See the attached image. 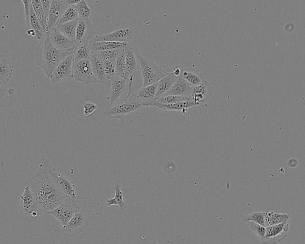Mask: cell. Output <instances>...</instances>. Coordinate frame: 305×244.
<instances>
[{
	"label": "cell",
	"instance_id": "ba28073f",
	"mask_svg": "<svg viewBox=\"0 0 305 244\" xmlns=\"http://www.w3.org/2000/svg\"><path fill=\"white\" fill-rule=\"evenodd\" d=\"M89 226L87 216L83 210L74 215L65 226H62L61 232L67 237L75 238L84 231Z\"/></svg>",
	"mask_w": 305,
	"mask_h": 244
},
{
	"label": "cell",
	"instance_id": "b9f144b4",
	"mask_svg": "<svg viewBox=\"0 0 305 244\" xmlns=\"http://www.w3.org/2000/svg\"><path fill=\"white\" fill-rule=\"evenodd\" d=\"M42 5H43V9L47 17L50 9V5H51L52 0H40Z\"/></svg>",
	"mask_w": 305,
	"mask_h": 244
},
{
	"label": "cell",
	"instance_id": "4dcf8cb0",
	"mask_svg": "<svg viewBox=\"0 0 305 244\" xmlns=\"http://www.w3.org/2000/svg\"><path fill=\"white\" fill-rule=\"evenodd\" d=\"M240 219L242 222L246 223L248 221H253V222L265 225L264 212L260 211L259 210L251 209L240 215Z\"/></svg>",
	"mask_w": 305,
	"mask_h": 244
},
{
	"label": "cell",
	"instance_id": "484cf974",
	"mask_svg": "<svg viewBox=\"0 0 305 244\" xmlns=\"http://www.w3.org/2000/svg\"><path fill=\"white\" fill-rule=\"evenodd\" d=\"M178 78L173 72L168 73L157 83L156 100L164 96L166 92L169 91Z\"/></svg>",
	"mask_w": 305,
	"mask_h": 244
},
{
	"label": "cell",
	"instance_id": "5bb4252c",
	"mask_svg": "<svg viewBox=\"0 0 305 244\" xmlns=\"http://www.w3.org/2000/svg\"><path fill=\"white\" fill-rule=\"evenodd\" d=\"M212 88L211 84L205 80L197 86H193L189 96L196 106H200L211 99Z\"/></svg>",
	"mask_w": 305,
	"mask_h": 244
},
{
	"label": "cell",
	"instance_id": "6da1fadb",
	"mask_svg": "<svg viewBox=\"0 0 305 244\" xmlns=\"http://www.w3.org/2000/svg\"><path fill=\"white\" fill-rule=\"evenodd\" d=\"M53 168L49 159L36 161L30 167L24 183L29 187L34 196L39 216L72 200L63 194L55 183L52 173Z\"/></svg>",
	"mask_w": 305,
	"mask_h": 244
},
{
	"label": "cell",
	"instance_id": "7c38bea8",
	"mask_svg": "<svg viewBox=\"0 0 305 244\" xmlns=\"http://www.w3.org/2000/svg\"><path fill=\"white\" fill-rule=\"evenodd\" d=\"M72 54L67 56L61 61L49 78L53 84H57L72 78Z\"/></svg>",
	"mask_w": 305,
	"mask_h": 244
},
{
	"label": "cell",
	"instance_id": "e0dca14e",
	"mask_svg": "<svg viewBox=\"0 0 305 244\" xmlns=\"http://www.w3.org/2000/svg\"><path fill=\"white\" fill-rule=\"evenodd\" d=\"M94 35V28L91 19H79L75 35L76 43L89 41Z\"/></svg>",
	"mask_w": 305,
	"mask_h": 244
},
{
	"label": "cell",
	"instance_id": "d6a6232c",
	"mask_svg": "<svg viewBox=\"0 0 305 244\" xmlns=\"http://www.w3.org/2000/svg\"><path fill=\"white\" fill-rule=\"evenodd\" d=\"M30 4H31L33 11H34L36 18L40 22L42 26L47 31V16L44 12L40 0H30Z\"/></svg>",
	"mask_w": 305,
	"mask_h": 244
},
{
	"label": "cell",
	"instance_id": "8fae6325",
	"mask_svg": "<svg viewBox=\"0 0 305 244\" xmlns=\"http://www.w3.org/2000/svg\"><path fill=\"white\" fill-rule=\"evenodd\" d=\"M289 224L287 222L266 227L265 237L261 240L264 244L281 243L288 237Z\"/></svg>",
	"mask_w": 305,
	"mask_h": 244
},
{
	"label": "cell",
	"instance_id": "4fadbf2b",
	"mask_svg": "<svg viewBox=\"0 0 305 244\" xmlns=\"http://www.w3.org/2000/svg\"><path fill=\"white\" fill-rule=\"evenodd\" d=\"M52 173L55 183L63 194L71 198L72 200L78 201L76 186L74 182L62 174L58 173L54 167L53 168Z\"/></svg>",
	"mask_w": 305,
	"mask_h": 244
},
{
	"label": "cell",
	"instance_id": "ab89813d",
	"mask_svg": "<svg viewBox=\"0 0 305 244\" xmlns=\"http://www.w3.org/2000/svg\"><path fill=\"white\" fill-rule=\"evenodd\" d=\"M114 61L111 60L103 61L104 67L105 74L108 80H111L115 77V70H114Z\"/></svg>",
	"mask_w": 305,
	"mask_h": 244
},
{
	"label": "cell",
	"instance_id": "ac0fdd59",
	"mask_svg": "<svg viewBox=\"0 0 305 244\" xmlns=\"http://www.w3.org/2000/svg\"><path fill=\"white\" fill-rule=\"evenodd\" d=\"M15 64L7 55H0V88L7 85L12 78Z\"/></svg>",
	"mask_w": 305,
	"mask_h": 244
},
{
	"label": "cell",
	"instance_id": "f1b7e54d",
	"mask_svg": "<svg viewBox=\"0 0 305 244\" xmlns=\"http://www.w3.org/2000/svg\"><path fill=\"white\" fill-rule=\"evenodd\" d=\"M195 106H196L195 103L192 100H189L169 105L156 104L153 106V107L162 109L166 112L181 111L184 114L187 112L189 109L195 107Z\"/></svg>",
	"mask_w": 305,
	"mask_h": 244
},
{
	"label": "cell",
	"instance_id": "2e32d148",
	"mask_svg": "<svg viewBox=\"0 0 305 244\" xmlns=\"http://www.w3.org/2000/svg\"><path fill=\"white\" fill-rule=\"evenodd\" d=\"M50 41L55 48L61 51H67L74 48L76 41L72 40L61 33L56 28L48 31Z\"/></svg>",
	"mask_w": 305,
	"mask_h": 244
},
{
	"label": "cell",
	"instance_id": "44dd1931",
	"mask_svg": "<svg viewBox=\"0 0 305 244\" xmlns=\"http://www.w3.org/2000/svg\"><path fill=\"white\" fill-rule=\"evenodd\" d=\"M92 66V71L95 78L97 80V83L101 84H105L106 86H111V81L106 78L104 67H103V61L99 58L97 57L93 53H91L89 56Z\"/></svg>",
	"mask_w": 305,
	"mask_h": 244
},
{
	"label": "cell",
	"instance_id": "7a4b0ae2",
	"mask_svg": "<svg viewBox=\"0 0 305 244\" xmlns=\"http://www.w3.org/2000/svg\"><path fill=\"white\" fill-rule=\"evenodd\" d=\"M74 49L61 51L53 46L47 32L43 40L39 41L35 51L36 64L50 78L57 66L67 56L72 54Z\"/></svg>",
	"mask_w": 305,
	"mask_h": 244
},
{
	"label": "cell",
	"instance_id": "ee69618b",
	"mask_svg": "<svg viewBox=\"0 0 305 244\" xmlns=\"http://www.w3.org/2000/svg\"><path fill=\"white\" fill-rule=\"evenodd\" d=\"M173 74H174V75H175V76H177L178 77L180 76V74H181V69L180 68H178V67H177V68H175L174 69V71H173Z\"/></svg>",
	"mask_w": 305,
	"mask_h": 244
},
{
	"label": "cell",
	"instance_id": "d590c367",
	"mask_svg": "<svg viewBox=\"0 0 305 244\" xmlns=\"http://www.w3.org/2000/svg\"><path fill=\"white\" fill-rule=\"evenodd\" d=\"M190 99V97L189 96H162L160 98H159L158 99H157L155 103H153V106L156 104H161V105H169L173 104V103H175L180 102H184V101L189 100Z\"/></svg>",
	"mask_w": 305,
	"mask_h": 244
},
{
	"label": "cell",
	"instance_id": "8992f818",
	"mask_svg": "<svg viewBox=\"0 0 305 244\" xmlns=\"http://www.w3.org/2000/svg\"><path fill=\"white\" fill-rule=\"evenodd\" d=\"M83 210L79 201L71 200L60 205L48 213L59 222L62 226H65L74 215L78 212Z\"/></svg>",
	"mask_w": 305,
	"mask_h": 244
},
{
	"label": "cell",
	"instance_id": "e575fe53",
	"mask_svg": "<svg viewBox=\"0 0 305 244\" xmlns=\"http://www.w3.org/2000/svg\"><path fill=\"white\" fill-rule=\"evenodd\" d=\"M76 7L79 19H91L94 8H92L85 0H82L79 4L76 5Z\"/></svg>",
	"mask_w": 305,
	"mask_h": 244
},
{
	"label": "cell",
	"instance_id": "f35d334b",
	"mask_svg": "<svg viewBox=\"0 0 305 244\" xmlns=\"http://www.w3.org/2000/svg\"><path fill=\"white\" fill-rule=\"evenodd\" d=\"M246 225L250 229V231L254 233L256 236L259 238L260 240H262L264 238L266 234V227L261 224L253 222V221H248L246 223Z\"/></svg>",
	"mask_w": 305,
	"mask_h": 244
},
{
	"label": "cell",
	"instance_id": "1f68e13d",
	"mask_svg": "<svg viewBox=\"0 0 305 244\" xmlns=\"http://www.w3.org/2000/svg\"><path fill=\"white\" fill-rule=\"evenodd\" d=\"M78 20H79V18L75 19L74 21L66 22V23L58 24L56 28L66 37L75 41V35H76Z\"/></svg>",
	"mask_w": 305,
	"mask_h": 244
},
{
	"label": "cell",
	"instance_id": "d4e9b609",
	"mask_svg": "<svg viewBox=\"0 0 305 244\" xmlns=\"http://www.w3.org/2000/svg\"><path fill=\"white\" fill-rule=\"evenodd\" d=\"M32 30L35 33V38L40 41L43 40L47 32L42 26L40 22L36 18L34 11H33L31 4H30L29 10V24L27 30Z\"/></svg>",
	"mask_w": 305,
	"mask_h": 244
},
{
	"label": "cell",
	"instance_id": "5b68a950",
	"mask_svg": "<svg viewBox=\"0 0 305 244\" xmlns=\"http://www.w3.org/2000/svg\"><path fill=\"white\" fill-rule=\"evenodd\" d=\"M18 210L21 217L27 222H32L39 216L34 196L29 186H25L24 192L19 196Z\"/></svg>",
	"mask_w": 305,
	"mask_h": 244
},
{
	"label": "cell",
	"instance_id": "30bf717a",
	"mask_svg": "<svg viewBox=\"0 0 305 244\" xmlns=\"http://www.w3.org/2000/svg\"><path fill=\"white\" fill-rule=\"evenodd\" d=\"M134 37V33L133 28L124 27L120 28L109 34L101 36L94 35L89 41H111L128 43L129 42L133 40Z\"/></svg>",
	"mask_w": 305,
	"mask_h": 244
},
{
	"label": "cell",
	"instance_id": "60d3db41",
	"mask_svg": "<svg viewBox=\"0 0 305 244\" xmlns=\"http://www.w3.org/2000/svg\"><path fill=\"white\" fill-rule=\"evenodd\" d=\"M83 114L86 117L91 116L98 109V106L96 103L91 101H86L83 103Z\"/></svg>",
	"mask_w": 305,
	"mask_h": 244
},
{
	"label": "cell",
	"instance_id": "3957f363",
	"mask_svg": "<svg viewBox=\"0 0 305 244\" xmlns=\"http://www.w3.org/2000/svg\"><path fill=\"white\" fill-rule=\"evenodd\" d=\"M128 91L127 94L116 101L112 105H109L103 115L108 119H120L126 115L133 113L141 107L142 105L132 90L133 81H128Z\"/></svg>",
	"mask_w": 305,
	"mask_h": 244
},
{
	"label": "cell",
	"instance_id": "8d00e7d4",
	"mask_svg": "<svg viewBox=\"0 0 305 244\" xmlns=\"http://www.w3.org/2000/svg\"><path fill=\"white\" fill-rule=\"evenodd\" d=\"M78 18H79V16H78L76 5H69L67 6L65 11L61 16L58 24L66 23V22L74 21Z\"/></svg>",
	"mask_w": 305,
	"mask_h": 244
},
{
	"label": "cell",
	"instance_id": "f6af8a7d",
	"mask_svg": "<svg viewBox=\"0 0 305 244\" xmlns=\"http://www.w3.org/2000/svg\"><path fill=\"white\" fill-rule=\"evenodd\" d=\"M85 1L92 8H94V2L96 0H85Z\"/></svg>",
	"mask_w": 305,
	"mask_h": 244
},
{
	"label": "cell",
	"instance_id": "52a82bcc",
	"mask_svg": "<svg viewBox=\"0 0 305 244\" xmlns=\"http://www.w3.org/2000/svg\"><path fill=\"white\" fill-rule=\"evenodd\" d=\"M72 78L85 85L97 83L89 59L73 61Z\"/></svg>",
	"mask_w": 305,
	"mask_h": 244
},
{
	"label": "cell",
	"instance_id": "bcb514c9",
	"mask_svg": "<svg viewBox=\"0 0 305 244\" xmlns=\"http://www.w3.org/2000/svg\"><path fill=\"white\" fill-rule=\"evenodd\" d=\"M58 1H62V2H64V0H58Z\"/></svg>",
	"mask_w": 305,
	"mask_h": 244
},
{
	"label": "cell",
	"instance_id": "74e56055",
	"mask_svg": "<svg viewBox=\"0 0 305 244\" xmlns=\"http://www.w3.org/2000/svg\"><path fill=\"white\" fill-rule=\"evenodd\" d=\"M123 49H119L116 50H105V51H96L92 52L94 53L95 55L97 56V57L100 59L101 60L105 61V60H111V61H115V59L116 58L117 55L121 53L123 50Z\"/></svg>",
	"mask_w": 305,
	"mask_h": 244
},
{
	"label": "cell",
	"instance_id": "9a60e30c",
	"mask_svg": "<svg viewBox=\"0 0 305 244\" xmlns=\"http://www.w3.org/2000/svg\"><path fill=\"white\" fill-rule=\"evenodd\" d=\"M67 6L64 2L52 0L47 17V31L57 27Z\"/></svg>",
	"mask_w": 305,
	"mask_h": 244
},
{
	"label": "cell",
	"instance_id": "603a6c76",
	"mask_svg": "<svg viewBox=\"0 0 305 244\" xmlns=\"http://www.w3.org/2000/svg\"><path fill=\"white\" fill-rule=\"evenodd\" d=\"M192 86L190 85L181 77H179L176 80L174 84L169 89V91L165 93L164 96H189L193 88Z\"/></svg>",
	"mask_w": 305,
	"mask_h": 244
},
{
	"label": "cell",
	"instance_id": "4316f807",
	"mask_svg": "<svg viewBox=\"0 0 305 244\" xmlns=\"http://www.w3.org/2000/svg\"><path fill=\"white\" fill-rule=\"evenodd\" d=\"M92 53L89 41L77 43L72 53L73 61L89 59Z\"/></svg>",
	"mask_w": 305,
	"mask_h": 244
},
{
	"label": "cell",
	"instance_id": "d6986e66",
	"mask_svg": "<svg viewBox=\"0 0 305 244\" xmlns=\"http://www.w3.org/2000/svg\"><path fill=\"white\" fill-rule=\"evenodd\" d=\"M111 81V92L106 99L110 103V105H112L121 99L124 93L127 89V80L125 78L115 76Z\"/></svg>",
	"mask_w": 305,
	"mask_h": 244
},
{
	"label": "cell",
	"instance_id": "cb8c5ba5",
	"mask_svg": "<svg viewBox=\"0 0 305 244\" xmlns=\"http://www.w3.org/2000/svg\"><path fill=\"white\" fill-rule=\"evenodd\" d=\"M180 77L192 86H197L206 80L200 71L194 68L181 69Z\"/></svg>",
	"mask_w": 305,
	"mask_h": 244
},
{
	"label": "cell",
	"instance_id": "ffe728a7",
	"mask_svg": "<svg viewBox=\"0 0 305 244\" xmlns=\"http://www.w3.org/2000/svg\"><path fill=\"white\" fill-rule=\"evenodd\" d=\"M157 92V83L150 85L142 87L137 92L136 95L137 99H139L142 106L153 107V103L156 101Z\"/></svg>",
	"mask_w": 305,
	"mask_h": 244
},
{
	"label": "cell",
	"instance_id": "83f0119b",
	"mask_svg": "<svg viewBox=\"0 0 305 244\" xmlns=\"http://www.w3.org/2000/svg\"><path fill=\"white\" fill-rule=\"evenodd\" d=\"M290 218V214H285V213H276L274 211L264 212L265 227L287 222Z\"/></svg>",
	"mask_w": 305,
	"mask_h": 244
},
{
	"label": "cell",
	"instance_id": "277c9868",
	"mask_svg": "<svg viewBox=\"0 0 305 244\" xmlns=\"http://www.w3.org/2000/svg\"><path fill=\"white\" fill-rule=\"evenodd\" d=\"M138 60L139 69L143 79L142 87L158 83L162 78L168 74L153 61L142 56L140 52L138 55Z\"/></svg>",
	"mask_w": 305,
	"mask_h": 244
},
{
	"label": "cell",
	"instance_id": "f546056e",
	"mask_svg": "<svg viewBox=\"0 0 305 244\" xmlns=\"http://www.w3.org/2000/svg\"><path fill=\"white\" fill-rule=\"evenodd\" d=\"M92 52L105 51V50H116L125 48L127 43H116L111 41H89Z\"/></svg>",
	"mask_w": 305,
	"mask_h": 244
},
{
	"label": "cell",
	"instance_id": "836d02e7",
	"mask_svg": "<svg viewBox=\"0 0 305 244\" xmlns=\"http://www.w3.org/2000/svg\"><path fill=\"white\" fill-rule=\"evenodd\" d=\"M114 63L116 76L125 78L126 63L124 49L117 55Z\"/></svg>",
	"mask_w": 305,
	"mask_h": 244
},
{
	"label": "cell",
	"instance_id": "9c48e42d",
	"mask_svg": "<svg viewBox=\"0 0 305 244\" xmlns=\"http://www.w3.org/2000/svg\"><path fill=\"white\" fill-rule=\"evenodd\" d=\"M125 55V79L134 81L139 69L138 55L139 51L133 44L127 43L124 48Z\"/></svg>",
	"mask_w": 305,
	"mask_h": 244
},
{
	"label": "cell",
	"instance_id": "7bdbcfd3",
	"mask_svg": "<svg viewBox=\"0 0 305 244\" xmlns=\"http://www.w3.org/2000/svg\"><path fill=\"white\" fill-rule=\"evenodd\" d=\"M81 1L82 0H64V2L66 5L69 6V5H76L79 4Z\"/></svg>",
	"mask_w": 305,
	"mask_h": 244
},
{
	"label": "cell",
	"instance_id": "7402d4cb",
	"mask_svg": "<svg viewBox=\"0 0 305 244\" xmlns=\"http://www.w3.org/2000/svg\"><path fill=\"white\" fill-rule=\"evenodd\" d=\"M122 182L119 179L114 181L111 184V187L115 192V196L113 198L109 199L106 201V206L108 207L117 205L119 207L121 211L124 212L128 209V204L124 200V195L121 189Z\"/></svg>",
	"mask_w": 305,
	"mask_h": 244
}]
</instances>
